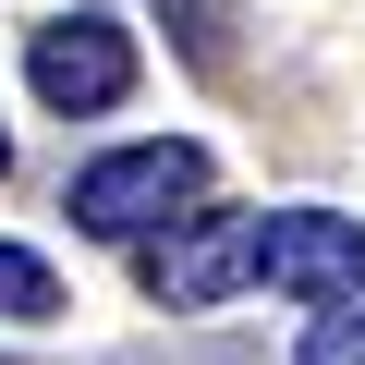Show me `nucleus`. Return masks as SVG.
Returning <instances> with one entry per match:
<instances>
[{"label": "nucleus", "instance_id": "obj_1", "mask_svg": "<svg viewBox=\"0 0 365 365\" xmlns=\"http://www.w3.org/2000/svg\"><path fill=\"white\" fill-rule=\"evenodd\" d=\"M195 195H207V146H195V134H134V146H110V158L73 170L61 220L98 232V244H146L158 220H182Z\"/></svg>", "mask_w": 365, "mask_h": 365}, {"label": "nucleus", "instance_id": "obj_2", "mask_svg": "<svg viewBox=\"0 0 365 365\" xmlns=\"http://www.w3.org/2000/svg\"><path fill=\"white\" fill-rule=\"evenodd\" d=\"M134 73H146V49H134L122 13H37V25H25V86H37L61 122H110V110L134 98Z\"/></svg>", "mask_w": 365, "mask_h": 365}, {"label": "nucleus", "instance_id": "obj_3", "mask_svg": "<svg viewBox=\"0 0 365 365\" xmlns=\"http://www.w3.org/2000/svg\"><path fill=\"white\" fill-rule=\"evenodd\" d=\"M134 280H146L158 317H207V304H232L256 280V220L244 207H182V220H158L134 244Z\"/></svg>", "mask_w": 365, "mask_h": 365}, {"label": "nucleus", "instance_id": "obj_4", "mask_svg": "<svg viewBox=\"0 0 365 365\" xmlns=\"http://www.w3.org/2000/svg\"><path fill=\"white\" fill-rule=\"evenodd\" d=\"M256 280L292 292L304 317L317 304H353L365 292V220H341V207H268L256 220Z\"/></svg>", "mask_w": 365, "mask_h": 365}, {"label": "nucleus", "instance_id": "obj_5", "mask_svg": "<svg viewBox=\"0 0 365 365\" xmlns=\"http://www.w3.org/2000/svg\"><path fill=\"white\" fill-rule=\"evenodd\" d=\"M0 317H13V329H49L61 317V268L37 244H0Z\"/></svg>", "mask_w": 365, "mask_h": 365}, {"label": "nucleus", "instance_id": "obj_6", "mask_svg": "<svg viewBox=\"0 0 365 365\" xmlns=\"http://www.w3.org/2000/svg\"><path fill=\"white\" fill-rule=\"evenodd\" d=\"M158 25L182 37L195 73H232V0H158Z\"/></svg>", "mask_w": 365, "mask_h": 365}, {"label": "nucleus", "instance_id": "obj_7", "mask_svg": "<svg viewBox=\"0 0 365 365\" xmlns=\"http://www.w3.org/2000/svg\"><path fill=\"white\" fill-rule=\"evenodd\" d=\"M292 365H365V292H353V304H317V329H304Z\"/></svg>", "mask_w": 365, "mask_h": 365}, {"label": "nucleus", "instance_id": "obj_8", "mask_svg": "<svg viewBox=\"0 0 365 365\" xmlns=\"http://www.w3.org/2000/svg\"><path fill=\"white\" fill-rule=\"evenodd\" d=\"M110 365H256L244 341H170V353H110Z\"/></svg>", "mask_w": 365, "mask_h": 365}, {"label": "nucleus", "instance_id": "obj_9", "mask_svg": "<svg viewBox=\"0 0 365 365\" xmlns=\"http://www.w3.org/2000/svg\"><path fill=\"white\" fill-rule=\"evenodd\" d=\"M0 182H13V122H0Z\"/></svg>", "mask_w": 365, "mask_h": 365}]
</instances>
